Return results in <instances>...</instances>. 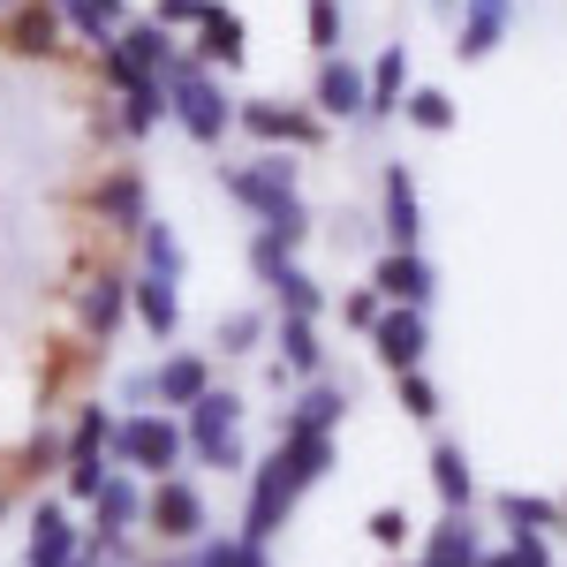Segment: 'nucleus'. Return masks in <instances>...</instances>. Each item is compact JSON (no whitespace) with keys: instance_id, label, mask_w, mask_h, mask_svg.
Returning <instances> with one entry per match:
<instances>
[{"instance_id":"obj_1","label":"nucleus","mask_w":567,"mask_h":567,"mask_svg":"<svg viewBox=\"0 0 567 567\" xmlns=\"http://www.w3.org/2000/svg\"><path fill=\"white\" fill-rule=\"evenodd\" d=\"M167 114H175L182 130L197 136V144H219V136L235 130V99L219 91V69L205 61H167Z\"/></svg>"},{"instance_id":"obj_2","label":"nucleus","mask_w":567,"mask_h":567,"mask_svg":"<svg viewBox=\"0 0 567 567\" xmlns=\"http://www.w3.org/2000/svg\"><path fill=\"white\" fill-rule=\"evenodd\" d=\"M189 424H182V439H189V454L205 462V470H243V401L227 386H205L189 409H182Z\"/></svg>"},{"instance_id":"obj_3","label":"nucleus","mask_w":567,"mask_h":567,"mask_svg":"<svg viewBox=\"0 0 567 567\" xmlns=\"http://www.w3.org/2000/svg\"><path fill=\"white\" fill-rule=\"evenodd\" d=\"M182 454H189V439H182L175 416H152V409H136L114 424V470H136V477H167L182 470Z\"/></svg>"},{"instance_id":"obj_4","label":"nucleus","mask_w":567,"mask_h":567,"mask_svg":"<svg viewBox=\"0 0 567 567\" xmlns=\"http://www.w3.org/2000/svg\"><path fill=\"white\" fill-rule=\"evenodd\" d=\"M91 515H99V537H91V560H122L130 553V529L144 523V484L122 477V470H106V484L84 499Z\"/></svg>"},{"instance_id":"obj_5","label":"nucleus","mask_w":567,"mask_h":567,"mask_svg":"<svg viewBox=\"0 0 567 567\" xmlns=\"http://www.w3.org/2000/svg\"><path fill=\"white\" fill-rule=\"evenodd\" d=\"M144 529H159L167 545H189V537H205V492L189 477H152V492H144Z\"/></svg>"},{"instance_id":"obj_6","label":"nucleus","mask_w":567,"mask_h":567,"mask_svg":"<svg viewBox=\"0 0 567 567\" xmlns=\"http://www.w3.org/2000/svg\"><path fill=\"white\" fill-rule=\"evenodd\" d=\"M61 39H69V23H61L53 0H16V8L0 16V45H8L16 61H61Z\"/></svg>"},{"instance_id":"obj_7","label":"nucleus","mask_w":567,"mask_h":567,"mask_svg":"<svg viewBox=\"0 0 567 567\" xmlns=\"http://www.w3.org/2000/svg\"><path fill=\"white\" fill-rule=\"evenodd\" d=\"M130 318V272L122 265H99L84 288H76V326H84V341H114V326Z\"/></svg>"},{"instance_id":"obj_8","label":"nucleus","mask_w":567,"mask_h":567,"mask_svg":"<svg viewBox=\"0 0 567 567\" xmlns=\"http://www.w3.org/2000/svg\"><path fill=\"white\" fill-rule=\"evenodd\" d=\"M227 197L235 205H250V213H272V205H288L296 197V159H280V152H265V159H250V167H227Z\"/></svg>"},{"instance_id":"obj_9","label":"nucleus","mask_w":567,"mask_h":567,"mask_svg":"<svg viewBox=\"0 0 567 567\" xmlns=\"http://www.w3.org/2000/svg\"><path fill=\"white\" fill-rule=\"evenodd\" d=\"M91 213H99V227H114V235H136V227L152 219L144 175H136V167H114V175H99V182H91Z\"/></svg>"},{"instance_id":"obj_10","label":"nucleus","mask_w":567,"mask_h":567,"mask_svg":"<svg viewBox=\"0 0 567 567\" xmlns=\"http://www.w3.org/2000/svg\"><path fill=\"white\" fill-rule=\"evenodd\" d=\"M76 553H84V545H76L69 507H61V499H39V507H31V545H23V560L31 567H69Z\"/></svg>"},{"instance_id":"obj_11","label":"nucleus","mask_w":567,"mask_h":567,"mask_svg":"<svg viewBox=\"0 0 567 567\" xmlns=\"http://www.w3.org/2000/svg\"><path fill=\"white\" fill-rule=\"evenodd\" d=\"M130 310L144 318V333H152V341H175V326H182V280H167V272H136V280H130Z\"/></svg>"},{"instance_id":"obj_12","label":"nucleus","mask_w":567,"mask_h":567,"mask_svg":"<svg viewBox=\"0 0 567 567\" xmlns=\"http://www.w3.org/2000/svg\"><path fill=\"white\" fill-rule=\"evenodd\" d=\"M235 122L258 136V144H318V114H296V106H272V99H243Z\"/></svg>"},{"instance_id":"obj_13","label":"nucleus","mask_w":567,"mask_h":567,"mask_svg":"<svg viewBox=\"0 0 567 567\" xmlns=\"http://www.w3.org/2000/svg\"><path fill=\"white\" fill-rule=\"evenodd\" d=\"M197 61L205 69H243V16L235 8H219V0L197 8Z\"/></svg>"},{"instance_id":"obj_14","label":"nucleus","mask_w":567,"mask_h":567,"mask_svg":"<svg viewBox=\"0 0 567 567\" xmlns=\"http://www.w3.org/2000/svg\"><path fill=\"white\" fill-rule=\"evenodd\" d=\"M371 333H379V355H386L393 371H416V355H424V318L416 303H393L371 318Z\"/></svg>"},{"instance_id":"obj_15","label":"nucleus","mask_w":567,"mask_h":567,"mask_svg":"<svg viewBox=\"0 0 567 567\" xmlns=\"http://www.w3.org/2000/svg\"><path fill=\"white\" fill-rule=\"evenodd\" d=\"M114 53H122L130 69H144V76H167L175 31H167V23H122V31H114Z\"/></svg>"},{"instance_id":"obj_16","label":"nucleus","mask_w":567,"mask_h":567,"mask_svg":"<svg viewBox=\"0 0 567 567\" xmlns=\"http://www.w3.org/2000/svg\"><path fill=\"white\" fill-rule=\"evenodd\" d=\"M205 386H213V363H205V355H159V371H152L159 409H189Z\"/></svg>"},{"instance_id":"obj_17","label":"nucleus","mask_w":567,"mask_h":567,"mask_svg":"<svg viewBox=\"0 0 567 567\" xmlns=\"http://www.w3.org/2000/svg\"><path fill=\"white\" fill-rule=\"evenodd\" d=\"M53 8H61V23H69L76 39H91V53L114 45V31L130 23V0H53Z\"/></svg>"},{"instance_id":"obj_18","label":"nucleus","mask_w":567,"mask_h":567,"mask_svg":"<svg viewBox=\"0 0 567 567\" xmlns=\"http://www.w3.org/2000/svg\"><path fill=\"white\" fill-rule=\"evenodd\" d=\"M122 106H114V136H152L159 130V114H167V76H144V84L114 91Z\"/></svg>"},{"instance_id":"obj_19","label":"nucleus","mask_w":567,"mask_h":567,"mask_svg":"<svg viewBox=\"0 0 567 567\" xmlns=\"http://www.w3.org/2000/svg\"><path fill=\"white\" fill-rule=\"evenodd\" d=\"M371 280H379V296H386V303H424V296H432V265L416 258V250H386Z\"/></svg>"},{"instance_id":"obj_20","label":"nucleus","mask_w":567,"mask_h":567,"mask_svg":"<svg viewBox=\"0 0 567 567\" xmlns=\"http://www.w3.org/2000/svg\"><path fill=\"white\" fill-rule=\"evenodd\" d=\"M401 91H409V53L386 45V53L371 61V76H363V114H393V106H401Z\"/></svg>"},{"instance_id":"obj_21","label":"nucleus","mask_w":567,"mask_h":567,"mask_svg":"<svg viewBox=\"0 0 567 567\" xmlns=\"http://www.w3.org/2000/svg\"><path fill=\"white\" fill-rule=\"evenodd\" d=\"M318 363H326V341H318V326L310 318H280V371H296V379H318Z\"/></svg>"},{"instance_id":"obj_22","label":"nucleus","mask_w":567,"mask_h":567,"mask_svg":"<svg viewBox=\"0 0 567 567\" xmlns=\"http://www.w3.org/2000/svg\"><path fill=\"white\" fill-rule=\"evenodd\" d=\"M318 114H363V69H349V61H326L318 69Z\"/></svg>"},{"instance_id":"obj_23","label":"nucleus","mask_w":567,"mask_h":567,"mask_svg":"<svg viewBox=\"0 0 567 567\" xmlns=\"http://www.w3.org/2000/svg\"><path fill=\"white\" fill-rule=\"evenodd\" d=\"M416 182L401 175V167H386V235H393V250H416Z\"/></svg>"},{"instance_id":"obj_24","label":"nucleus","mask_w":567,"mask_h":567,"mask_svg":"<svg viewBox=\"0 0 567 567\" xmlns=\"http://www.w3.org/2000/svg\"><path fill=\"white\" fill-rule=\"evenodd\" d=\"M507 16H515V8H470V23H462V39H454V53H462V61H484L492 45L507 39Z\"/></svg>"},{"instance_id":"obj_25","label":"nucleus","mask_w":567,"mask_h":567,"mask_svg":"<svg viewBox=\"0 0 567 567\" xmlns=\"http://www.w3.org/2000/svg\"><path fill=\"white\" fill-rule=\"evenodd\" d=\"M265 288L280 296V310H296V318H318V288H310V272L296 258H280L272 272H265Z\"/></svg>"},{"instance_id":"obj_26","label":"nucleus","mask_w":567,"mask_h":567,"mask_svg":"<svg viewBox=\"0 0 567 567\" xmlns=\"http://www.w3.org/2000/svg\"><path fill=\"white\" fill-rule=\"evenodd\" d=\"M136 243H144V272L182 280V235L167 227V219H144V227H136Z\"/></svg>"},{"instance_id":"obj_27","label":"nucleus","mask_w":567,"mask_h":567,"mask_svg":"<svg viewBox=\"0 0 567 567\" xmlns=\"http://www.w3.org/2000/svg\"><path fill=\"white\" fill-rule=\"evenodd\" d=\"M341 409H349V401H341L333 386H303V401H296V416H288V424H310V432H333V424H341Z\"/></svg>"},{"instance_id":"obj_28","label":"nucleus","mask_w":567,"mask_h":567,"mask_svg":"<svg viewBox=\"0 0 567 567\" xmlns=\"http://www.w3.org/2000/svg\"><path fill=\"white\" fill-rule=\"evenodd\" d=\"M432 484H439V499H446V507H462V499H470V462H462V446H439V454H432Z\"/></svg>"},{"instance_id":"obj_29","label":"nucleus","mask_w":567,"mask_h":567,"mask_svg":"<svg viewBox=\"0 0 567 567\" xmlns=\"http://www.w3.org/2000/svg\"><path fill=\"white\" fill-rule=\"evenodd\" d=\"M258 341H265L258 310H227V318H219V355H250Z\"/></svg>"},{"instance_id":"obj_30","label":"nucleus","mask_w":567,"mask_h":567,"mask_svg":"<svg viewBox=\"0 0 567 567\" xmlns=\"http://www.w3.org/2000/svg\"><path fill=\"white\" fill-rule=\"evenodd\" d=\"M401 106H409V122H416V130H454V99H446V91H409V99H401Z\"/></svg>"},{"instance_id":"obj_31","label":"nucleus","mask_w":567,"mask_h":567,"mask_svg":"<svg viewBox=\"0 0 567 567\" xmlns=\"http://www.w3.org/2000/svg\"><path fill=\"white\" fill-rule=\"evenodd\" d=\"M310 45H318V53H333V45H341V0H310Z\"/></svg>"},{"instance_id":"obj_32","label":"nucleus","mask_w":567,"mask_h":567,"mask_svg":"<svg viewBox=\"0 0 567 567\" xmlns=\"http://www.w3.org/2000/svg\"><path fill=\"white\" fill-rule=\"evenodd\" d=\"M499 515H507L515 529H529V537L553 523V507H545V499H523V492H507V499H499Z\"/></svg>"},{"instance_id":"obj_33","label":"nucleus","mask_w":567,"mask_h":567,"mask_svg":"<svg viewBox=\"0 0 567 567\" xmlns=\"http://www.w3.org/2000/svg\"><path fill=\"white\" fill-rule=\"evenodd\" d=\"M401 401H409V416H439V393H432V379H401Z\"/></svg>"},{"instance_id":"obj_34","label":"nucleus","mask_w":567,"mask_h":567,"mask_svg":"<svg viewBox=\"0 0 567 567\" xmlns=\"http://www.w3.org/2000/svg\"><path fill=\"white\" fill-rule=\"evenodd\" d=\"M243 553H250L243 537H213V545L197 553V567H243Z\"/></svg>"},{"instance_id":"obj_35","label":"nucleus","mask_w":567,"mask_h":567,"mask_svg":"<svg viewBox=\"0 0 567 567\" xmlns=\"http://www.w3.org/2000/svg\"><path fill=\"white\" fill-rule=\"evenodd\" d=\"M197 8H205V0H159V8H152V23L182 31V23H197Z\"/></svg>"},{"instance_id":"obj_36","label":"nucleus","mask_w":567,"mask_h":567,"mask_svg":"<svg viewBox=\"0 0 567 567\" xmlns=\"http://www.w3.org/2000/svg\"><path fill=\"white\" fill-rule=\"evenodd\" d=\"M371 537H379V545H401V537H409V515H401V507L371 515Z\"/></svg>"},{"instance_id":"obj_37","label":"nucleus","mask_w":567,"mask_h":567,"mask_svg":"<svg viewBox=\"0 0 567 567\" xmlns=\"http://www.w3.org/2000/svg\"><path fill=\"white\" fill-rule=\"evenodd\" d=\"M507 567H553V560H545V545H537L529 529H515V553H507Z\"/></svg>"},{"instance_id":"obj_38","label":"nucleus","mask_w":567,"mask_h":567,"mask_svg":"<svg viewBox=\"0 0 567 567\" xmlns=\"http://www.w3.org/2000/svg\"><path fill=\"white\" fill-rule=\"evenodd\" d=\"M470 8H515V0H470Z\"/></svg>"},{"instance_id":"obj_39","label":"nucleus","mask_w":567,"mask_h":567,"mask_svg":"<svg viewBox=\"0 0 567 567\" xmlns=\"http://www.w3.org/2000/svg\"><path fill=\"white\" fill-rule=\"evenodd\" d=\"M152 567H189V560H152Z\"/></svg>"},{"instance_id":"obj_40","label":"nucleus","mask_w":567,"mask_h":567,"mask_svg":"<svg viewBox=\"0 0 567 567\" xmlns=\"http://www.w3.org/2000/svg\"><path fill=\"white\" fill-rule=\"evenodd\" d=\"M8 8H16V0H0V16H8Z\"/></svg>"}]
</instances>
